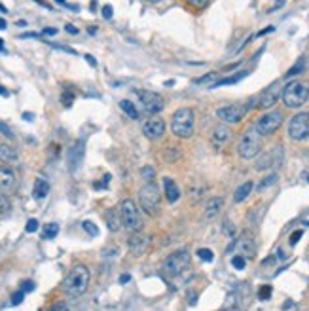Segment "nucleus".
I'll list each match as a JSON object with an SVG mask.
<instances>
[{"label":"nucleus","mask_w":309,"mask_h":311,"mask_svg":"<svg viewBox=\"0 0 309 311\" xmlns=\"http://www.w3.org/2000/svg\"><path fill=\"white\" fill-rule=\"evenodd\" d=\"M15 186V173L9 169V167H0V190L8 192Z\"/></svg>","instance_id":"17"},{"label":"nucleus","mask_w":309,"mask_h":311,"mask_svg":"<svg viewBox=\"0 0 309 311\" xmlns=\"http://www.w3.org/2000/svg\"><path fill=\"white\" fill-rule=\"evenodd\" d=\"M272 293H273L272 285H264L262 289L258 291V298H260V300H270V296H272Z\"/></svg>","instance_id":"34"},{"label":"nucleus","mask_w":309,"mask_h":311,"mask_svg":"<svg viewBox=\"0 0 309 311\" xmlns=\"http://www.w3.org/2000/svg\"><path fill=\"white\" fill-rule=\"evenodd\" d=\"M253 188H254L253 182H245V184H241L239 188L235 190V194H234V201H235V203H241V201H245V199L249 198V194L253 192Z\"/></svg>","instance_id":"24"},{"label":"nucleus","mask_w":309,"mask_h":311,"mask_svg":"<svg viewBox=\"0 0 309 311\" xmlns=\"http://www.w3.org/2000/svg\"><path fill=\"white\" fill-rule=\"evenodd\" d=\"M309 99V87L302 82H291L283 89V103L289 108H300L308 103Z\"/></svg>","instance_id":"4"},{"label":"nucleus","mask_w":309,"mask_h":311,"mask_svg":"<svg viewBox=\"0 0 309 311\" xmlns=\"http://www.w3.org/2000/svg\"><path fill=\"white\" fill-rule=\"evenodd\" d=\"M0 51H4V44H2V40H0Z\"/></svg>","instance_id":"58"},{"label":"nucleus","mask_w":309,"mask_h":311,"mask_svg":"<svg viewBox=\"0 0 309 311\" xmlns=\"http://www.w3.org/2000/svg\"><path fill=\"white\" fill-rule=\"evenodd\" d=\"M9 209H11V203H9L8 196L4 194V190H0V215H8Z\"/></svg>","instance_id":"30"},{"label":"nucleus","mask_w":309,"mask_h":311,"mask_svg":"<svg viewBox=\"0 0 309 311\" xmlns=\"http://www.w3.org/2000/svg\"><path fill=\"white\" fill-rule=\"evenodd\" d=\"M235 245L239 249V255H243L245 258H253L254 253H256V247H254V239L249 232H245L241 239L235 241Z\"/></svg>","instance_id":"15"},{"label":"nucleus","mask_w":309,"mask_h":311,"mask_svg":"<svg viewBox=\"0 0 309 311\" xmlns=\"http://www.w3.org/2000/svg\"><path fill=\"white\" fill-rule=\"evenodd\" d=\"M61 101H63V104H65V106H70V104H72V101H74V93L65 91V93H63V97H61Z\"/></svg>","instance_id":"39"},{"label":"nucleus","mask_w":309,"mask_h":311,"mask_svg":"<svg viewBox=\"0 0 309 311\" xmlns=\"http://www.w3.org/2000/svg\"><path fill=\"white\" fill-rule=\"evenodd\" d=\"M49 194V182L46 179H36L34 180V188H32V196L34 199H44Z\"/></svg>","instance_id":"21"},{"label":"nucleus","mask_w":309,"mask_h":311,"mask_svg":"<svg viewBox=\"0 0 309 311\" xmlns=\"http://www.w3.org/2000/svg\"><path fill=\"white\" fill-rule=\"evenodd\" d=\"M25 230H27V234H34V232L38 230V220L36 218H30V220L27 222V228H25Z\"/></svg>","instance_id":"38"},{"label":"nucleus","mask_w":309,"mask_h":311,"mask_svg":"<svg viewBox=\"0 0 309 311\" xmlns=\"http://www.w3.org/2000/svg\"><path fill=\"white\" fill-rule=\"evenodd\" d=\"M106 224H108V230H110V232H118V230L122 228V218L116 213V209L106 211Z\"/></svg>","instance_id":"23"},{"label":"nucleus","mask_w":309,"mask_h":311,"mask_svg":"<svg viewBox=\"0 0 309 311\" xmlns=\"http://www.w3.org/2000/svg\"><path fill=\"white\" fill-rule=\"evenodd\" d=\"M82 228H84L85 232H87V234H89L91 237H95L97 234H99V228L95 226L91 220H84V222H82Z\"/></svg>","instance_id":"33"},{"label":"nucleus","mask_w":309,"mask_h":311,"mask_svg":"<svg viewBox=\"0 0 309 311\" xmlns=\"http://www.w3.org/2000/svg\"><path fill=\"white\" fill-rule=\"evenodd\" d=\"M194 122H196V114L192 108H180L173 114L171 120V129L178 139H190L194 135Z\"/></svg>","instance_id":"2"},{"label":"nucleus","mask_w":309,"mask_h":311,"mask_svg":"<svg viewBox=\"0 0 309 311\" xmlns=\"http://www.w3.org/2000/svg\"><path fill=\"white\" fill-rule=\"evenodd\" d=\"M120 108H122L123 112L127 114L129 118H133V120H139V110H137V106H135L131 101H127V99L120 101Z\"/></svg>","instance_id":"26"},{"label":"nucleus","mask_w":309,"mask_h":311,"mask_svg":"<svg viewBox=\"0 0 309 311\" xmlns=\"http://www.w3.org/2000/svg\"><path fill=\"white\" fill-rule=\"evenodd\" d=\"M194 6H197V8H205L207 4H209V0H190Z\"/></svg>","instance_id":"46"},{"label":"nucleus","mask_w":309,"mask_h":311,"mask_svg":"<svg viewBox=\"0 0 309 311\" xmlns=\"http://www.w3.org/2000/svg\"><path fill=\"white\" fill-rule=\"evenodd\" d=\"M127 281H131V275H122V277H120V283H127Z\"/></svg>","instance_id":"52"},{"label":"nucleus","mask_w":309,"mask_h":311,"mask_svg":"<svg viewBox=\"0 0 309 311\" xmlns=\"http://www.w3.org/2000/svg\"><path fill=\"white\" fill-rule=\"evenodd\" d=\"M51 310H53V311H55V310H66V306H65V304H55Z\"/></svg>","instance_id":"54"},{"label":"nucleus","mask_w":309,"mask_h":311,"mask_svg":"<svg viewBox=\"0 0 309 311\" xmlns=\"http://www.w3.org/2000/svg\"><path fill=\"white\" fill-rule=\"evenodd\" d=\"M222 205H224V199L222 198H211L205 205V217L207 218H215L216 215L220 213Z\"/></svg>","instance_id":"19"},{"label":"nucleus","mask_w":309,"mask_h":311,"mask_svg":"<svg viewBox=\"0 0 309 311\" xmlns=\"http://www.w3.org/2000/svg\"><path fill=\"white\" fill-rule=\"evenodd\" d=\"M0 161L2 163H15L17 161V150L9 144H0Z\"/></svg>","instance_id":"20"},{"label":"nucleus","mask_w":309,"mask_h":311,"mask_svg":"<svg viewBox=\"0 0 309 311\" xmlns=\"http://www.w3.org/2000/svg\"><path fill=\"white\" fill-rule=\"evenodd\" d=\"M65 30H66V32H70V34H78V28H76L74 25H70V23H68V25H65Z\"/></svg>","instance_id":"47"},{"label":"nucleus","mask_w":309,"mask_h":311,"mask_svg":"<svg viewBox=\"0 0 309 311\" xmlns=\"http://www.w3.org/2000/svg\"><path fill=\"white\" fill-rule=\"evenodd\" d=\"M42 34H44V36H53V34H57V28L47 27V28H44V30H42Z\"/></svg>","instance_id":"45"},{"label":"nucleus","mask_w":309,"mask_h":311,"mask_svg":"<svg viewBox=\"0 0 309 311\" xmlns=\"http://www.w3.org/2000/svg\"><path fill=\"white\" fill-rule=\"evenodd\" d=\"M281 161H283V148L281 146H275L272 152L264 154L262 158L258 160V163H256V169L258 171L272 169V167H275V165H281Z\"/></svg>","instance_id":"12"},{"label":"nucleus","mask_w":309,"mask_h":311,"mask_svg":"<svg viewBox=\"0 0 309 311\" xmlns=\"http://www.w3.org/2000/svg\"><path fill=\"white\" fill-rule=\"evenodd\" d=\"M285 2H287V0H277V2H275V6H273L270 11H277V9L281 8V6H285Z\"/></svg>","instance_id":"48"},{"label":"nucleus","mask_w":309,"mask_h":311,"mask_svg":"<svg viewBox=\"0 0 309 311\" xmlns=\"http://www.w3.org/2000/svg\"><path fill=\"white\" fill-rule=\"evenodd\" d=\"M57 2H59V4H66L65 0H57Z\"/></svg>","instance_id":"59"},{"label":"nucleus","mask_w":309,"mask_h":311,"mask_svg":"<svg viewBox=\"0 0 309 311\" xmlns=\"http://www.w3.org/2000/svg\"><path fill=\"white\" fill-rule=\"evenodd\" d=\"M23 118H25L27 122H32V120H34V116H32L30 112H25V114H23Z\"/></svg>","instance_id":"53"},{"label":"nucleus","mask_w":309,"mask_h":311,"mask_svg":"<svg viewBox=\"0 0 309 311\" xmlns=\"http://www.w3.org/2000/svg\"><path fill=\"white\" fill-rule=\"evenodd\" d=\"M21 291H23V293H30V291H34V283H32V281H25V283L21 285Z\"/></svg>","instance_id":"42"},{"label":"nucleus","mask_w":309,"mask_h":311,"mask_svg":"<svg viewBox=\"0 0 309 311\" xmlns=\"http://www.w3.org/2000/svg\"><path fill=\"white\" fill-rule=\"evenodd\" d=\"M283 123V112L279 110H272V112L264 114L262 118L256 122V131L260 133L262 137H268V135H273V133L277 131L279 127H281Z\"/></svg>","instance_id":"8"},{"label":"nucleus","mask_w":309,"mask_h":311,"mask_svg":"<svg viewBox=\"0 0 309 311\" xmlns=\"http://www.w3.org/2000/svg\"><path fill=\"white\" fill-rule=\"evenodd\" d=\"M249 110V106H245L241 103L235 104H228V106H222L216 110V116L226 123H239L245 118V114Z\"/></svg>","instance_id":"10"},{"label":"nucleus","mask_w":309,"mask_h":311,"mask_svg":"<svg viewBox=\"0 0 309 311\" xmlns=\"http://www.w3.org/2000/svg\"><path fill=\"white\" fill-rule=\"evenodd\" d=\"M159 201H161L159 188L150 180V182H148L146 186H142L141 192H139V203H141V209L148 215V217H156V215L159 213Z\"/></svg>","instance_id":"3"},{"label":"nucleus","mask_w":309,"mask_h":311,"mask_svg":"<svg viewBox=\"0 0 309 311\" xmlns=\"http://www.w3.org/2000/svg\"><path fill=\"white\" fill-rule=\"evenodd\" d=\"M188 266H190V255H188L186 251H177V253H173V255H169L165 260H163V272L169 275H178L182 274L184 270H186Z\"/></svg>","instance_id":"7"},{"label":"nucleus","mask_w":309,"mask_h":311,"mask_svg":"<svg viewBox=\"0 0 309 311\" xmlns=\"http://www.w3.org/2000/svg\"><path fill=\"white\" fill-rule=\"evenodd\" d=\"M215 80H216V72H211V74H205V76H201V78H197L196 80V84H215Z\"/></svg>","instance_id":"35"},{"label":"nucleus","mask_w":309,"mask_h":311,"mask_svg":"<svg viewBox=\"0 0 309 311\" xmlns=\"http://www.w3.org/2000/svg\"><path fill=\"white\" fill-rule=\"evenodd\" d=\"M135 95L141 99L142 106H144V110H146L148 114L161 112V110H163V106H165L163 99H161L158 93H154V91H141V89H137Z\"/></svg>","instance_id":"11"},{"label":"nucleus","mask_w":309,"mask_h":311,"mask_svg":"<svg viewBox=\"0 0 309 311\" xmlns=\"http://www.w3.org/2000/svg\"><path fill=\"white\" fill-rule=\"evenodd\" d=\"M0 95H2V97H8V91H6L2 85H0Z\"/></svg>","instance_id":"56"},{"label":"nucleus","mask_w":309,"mask_h":311,"mask_svg":"<svg viewBox=\"0 0 309 311\" xmlns=\"http://www.w3.org/2000/svg\"><path fill=\"white\" fill-rule=\"evenodd\" d=\"M146 2H150V4H158V2H161V0H146Z\"/></svg>","instance_id":"57"},{"label":"nucleus","mask_w":309,"mask_h":311,"mask_svg":"<svg viewBox=\"0 0 309 311\" xmlns=\"http://www.w3.org/2000/svg\"><path fill=\"white\" fill-rule=\"evenodd\" d=\"M141 175H142V179L150 182V180H154V177H156V171H154V167H150V165H148V167H142Z\"/></svg>","instance_id":"36"},{"label":"nucleus","mask_w":309,"mask_h":311,"mask_svg":"<svg viewBox=\"0 0 309 311\" xmlns=\"http://www.w3.org/2000/svg\"><path fill=\"white\" fill-rule=\"evenodd\" d=\"M309 135V112L296 114L289 123V137L292 141H304Z\"/></svg>","instance_id":"9"},{"label":"nucleus","mask_w":309,"mask_h":311,"mask_svg":"<svg viewBox=\"0 0 309 311\" xmlns=\"http://www.w3.org/2000/svg\"><path fill=\"white\" fill-rule=\"evenodd\" d=\"M272 30H275V27H268V28H264V30H260V32H258V36H264V34H268V32H272Z\"/></svg>","instance_id":"50"},{"label":"nucleus","mask_w":309,"mask_h":311,"mask_svg":"<svg viewBox=\"0 0 309 311\" xmlns=\"http://www.w3.org/2000/svg\"><path fill=\"white\" fill-rule=\"evenodd\" d=\"M85 61H87L91 66H97V61L93 59V55H85Z\"/></svg>","instance_id":"49"},{"label":"nucleus","mask_w":309,"mask_h":311,"mask_svg":"<svg viewBox=\"0 0 309 311\" xmlns=\"http://www.w3.org/2000/svg\"><path fill=\"white\" fill-rule=\"evenodd\" d=\"M23 298H25V293H23V291H17V293L11 296V304H13V306H19V304L23 302Z\"/></svg>","instance_id":"40"},{"label":"nucleus","mask_w":309,"mask_h":311,"mask_svg":"<svg viewBox=\"0 0 309 311\" xmlns=\"http://www.w3.org/2000/svg\"><path fill=\"white\" fill-rule=\"evenodd\" d=\"M247 76V72H239V74H234L230 76V78H222V80H218V82H215V84L211 85V87H220V85H230V84H237L241 78H245Z\"/></svg>","instance_id":"28"},{"label":"nucleus","mask_w":309,"mask_h":311,"mask_svg":"<svg viewBox=\"0 0 309 311\" xmlns=\"http://www.w3.org/2000/svg\"><path fill=\"white\" fill-rule=\"evenodd\" d=\"M306 65H308V61H306V57H302L300 61L296 63V65H294V66H291V68H289V72L285 74V78L289 80V78H292V76H298V74H302V72L306 70Z\"/></svg>","instance_id":"27"},{"label":"nucleus","mask_w":309,"mask_h":311,"mask_svg":"<svg viewBox=\"0 0 309 311\" xmlns=\"http://www.w3.org/2000/svg\"><path fill=\"white\" fill-rule=\"evenodd\" d=\"M306 177H308V182H309V175H306Z\"/></svg>","instance_id":"60"},{"label":"nucleus","mask_w":309,"mask_h":311,"mask_svg":"<svg viewBox=\"0 0 309 311\" xmlns=\"http://www.w3.org/2000/svg\"><path fill=\"white\" fill-rule=\"evenodd\" d=\"M120 218H122V224L127 232L137 234L142 230V218L139 215V209L135 207L131 199H123L122 205H120Z\"/></svg>","instance_id":"6"},{"label":"nucleus","mask_w":309,"mask_h":311,"mask_svg":"<svg viewBox=\"0 0 309 311\" xmlns=\"http://www.w3.org/2000/svg\"><path fill=\"white\" fill-rule=\"evenodd\" d=\"M0 131H2V135H6L8 139H13V133H11V129H9L6 123L0 122Z\"/></svg>","instance_id":"41"},{"label":"nucleus","mask_w":309,"mask_h":311,"mask_svg":"<svg viewBox=\"0 0 309 311\" xmlns=\"http://www.w3.org/2000/svg\"><path fill=\"white\" fill-rule=\"evenodd\" d=\"M232 266H234L235 270H245V266H247V258L243 255H235L232 258Z\"/></svg>","instance_id":"32"},{"label":"nucleus","mask_w":309,"mask_h":311,"mask_svg":"<svg viewBox=\"0 0 309 311\" xmlns=\"http://www.w3.org/2000/svg\"><path fill=\"white\" fill-rule=\"evenodd\" d=\"M142 133L146 139L150 141H158L165 135V122L163 120H148L142 125Z\"/></svg>","instance_id":"13"},{"label":"nucleus","mask_w":309,"mask_h":311,"mask_svg":"<svg viewBox=\"0 0 309 311\" xmlns=\"http://www.w3.org/2000/svg\"><path fill=\"white\" fill-rule=\"evenodd\" d=\"M87 285H89V270L85 266L78 264L65 277L63 291L68 296H80V294H84L87 291Z\"/></svg>","instance_id":"1"},{"label":"nucleus","mask_w":309,"mask_h":311,"mask_svg":"<svg viewBox=\"0 0 309 311\" xmlns=\"http://www.w3.org/2000/svg\"><path fill=\"white\" fill-rule=\"evenodd\" d=\"M82 144L84 142L80 141L78 144H76L74 148L70 150V156H68V161H70V169L74 171L78 165H80V161H82V152H84V148H82Z\"/></svg>","instance_id":"25"},{"label":"nucleus","mask_w":309,"mask_h":311,"mask_svg":"<svg viewBox=\"0 0 309 311\" xmlns=\"http://www.w3.org/2000/svg\"><path fill=\"white\" fill-rule=\"evenodd\" d=\"M8 27V25H6V19H2L0 17V30H4V28Z\"/></svg>","instance_id":"55"},{"label":"nucleus","mask_w":309,"mask_h":311,"mask_svg":"<svg viewBox=\"0 0 309 311\" xmlns=\"http://www.w3.org/2000/svg\"><path fill=\"white\" fill-rule=\"evenodd\" d=\"M277 179H279L277 175H270V177H266V179H264L262 182H260V186H258V188H260V190L268 188V186H272V184H275V182H277Z\"/></svg>","instance_id":"37"},{"label":"nucleus","mask_w":309,"mask_h":311,"mask_svg":"<svg viewBox=\"0 0 309 311\" xmlns=\"http://www.w3.org/2000/svg\"><path fill=\"white\" fill-rule=\"evenodd\" d=\"M163 192H165V198H167L169 203H177L178 198H180V190H178L177 182L169 177L163 179Z\"/></svg>","instance_id":"16"},{"label":"nucleus","mask_w":309,"mask_h":311,"mask_svg":"<svg viewBox=\"0 0 309 311\" xmlns=\"http://www.w3.org/2000/svg\"><path fill=\"white\" fill-rule=\"evenodd\" d=\"M103 17L104 19L112 17V6H108V4H106V6H103Z\"/></svg>","instance_id":"44"},{"label":"nucleus","mask_w":309,"mask_h":311,"mask_svg":"<svg viewBox=\"0 0 309 311\" xmlns=\"http://www.w3.org/2000/svg\"><path fill=\"white\" fill-rule=\"evenodd\" d=\"M279 97H281V87H279V84H273L258 97V104L256 106L258 108H272L273 104L277 103Z\"/></svg>","instance_id":"14"},{"label":"nucleus","mask_w":309,"mask_h":311,"mask_svg":"<svg viewBox=\"0 0 309 311\" xmlns=\"http://www.w3.org/2000/svg\"><path fill=\"white\" fill-rule=\"evenodd\" d=\"M197 256H199L203 262H213V260H215V255H213L211 249H199V251H197Z\"/></svg>","instance_id":"31"},{"label":"nucleus","mask_w":309,"mask_h":311,"mask_svg":"<svg viewBox=\"0 0 309 311\" xmlns=\"http://www.w3.org/2000/svg\"><path fill=\"white\" fill-rule=\"evenodd\" d=\"M40 34H36V32H25V34H21V38H38Z\"/></svg>","instance_id":"51"},{"label":"nucleus","mask_w":309,"mask_h":311,"mask_svg":"<svg viewBox=\"0 0 309 311\" xmlns=\"http://www.w3.org/2000/svg\"><path fill=\"white\" fill-rule=\"evenodd\" d=\"M57 234H59V224H55V222H49V224H46V228H44L42 237H44V239H55Z\"/></svg>","instance_id":"29"},{"label":"nucleus","mask_w":309,"mask_h":311,"mask_svg":"<svg viewBox=\"0 0 309 311\" xmlns=\"http://www.w3.org/2000/svg\"><path fill=\"white\" fill-rule=\"evenodd\" d=\"M260 148H262V135L256 131V127H249L239 142V156L245 160H253L258 156Z\"/></svg>","instance_id":"5"},{"label":"nucleus","mask_w":309,"mask_h":311,"mask_svg":"<svg viewBox=\"0 0 309 311\" xmlns=\"http://www.w3.org/2000/svg\"><path fill=\"white\" fill-rule=\"evenodd\" d=\"M129 247H131V251L135 253L137 256H141L144 251H146V247H148V237H133V239H129Z\"/></svg>","instance_id":"22"},{"label":"nucleus","mask_w":309,"mask_h":311,"mask_svg":"<svg viewBox=\"0 0 309 311\" xmlns=\"http://www.w3.org/2000/svg\"><path fill=\"white\" fill-rule=\"evenodd\" d=\"M302 234H304V232H302V230H298V232H294V234H292V236H291V245H296V243H298V241H300Z\"/></svg>","instance_id":"43"},{"label":"nucleus","mask_w":309,"mask_h":311,"mask_svg":"<svg viewBox=\"0 0 309 311\" xmlns=\"http://www.w3.org/2000/svg\"><path fill=\"white\" fill-rule=\"evenodd\" d=\"M230 139H232L230 127H226V125H218V127H215L213 142H215L216 146H222V144H226V142H230Z\"/></svg>","instance_id":"18"}]
</instances>
